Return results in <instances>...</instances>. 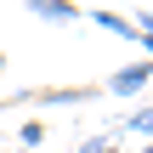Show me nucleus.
Returning <instances> with one entry per match:
<instances>
[{
	"instance_id": "nucleus-1",
	"label": "nucleus",
	"mask_w": 153,
	"mask_h": 153,
	"mask_svg": "<svg viewBox=\"0 0 153 153\" xmlns=\"http://www.w3.org/2000/svg\"><path fill=\"white\" fill-rule=\"evenodd\" d=\"M85 17H91V23H102V28H108V34H119V40H131V45H136V51H142V57H148V28H142V23H131V17H119V11H85Z\"/></svg>"
},
{
	"instance_id": "nucleus-2",
	"label": "nucleus",
	"mask_w": 153,
	"mask_h": 153,
	"mask_svg": "<svg viewBox=\"0 0 153 153\" xmlns=\"http://www.w3.org/2000/svg\"><path fill=\"white\" fill-rule=\"evenodd\" d=\"M148 79H153L148 57H136V62H125V68L108 79V91H114V97H142V91H148Z\"/></svg>"
},
{
	"instance_id": "nucleus-3",
	"label": "nucleus",
	"mask_w": 153,
	"mask_h": 153,
	"mask_svg": "<svg viewBox=\"0 0 153 153\" xmlns=\"http://www.w3.org/2000/svg\"><path fill=\"white\" fill-rule=\"evenodd\" d=\"M28 11H34V17H45V23H74V17H79V6H74V0H28Z\"/></svg>"
},
{
	"instance_id": "nucleus-4",
	"label": "nucleus",
	"mask_w": 153,
	"mask_h": 153,
	"mask_svg": "<svg viewBox=\"0 0 153 153\" xmlns=\"http://www.w3.org/2000/svg\"><path fill=\"white\" fill-rule=\"evenodd\" d=\"M148 125H153V114H148V108H131V119H125V131H136V136H148Z\"/></svg>"
},
{
	"instance_id": "nucleus-5",
	"label": "nucleus",
	"mask_w": 153,
	"mask_h": 153,
	"mask_svg": "<svg viewBox=\"0 0 153 153\" xmlns=\"http://www.w3.org/2000/svg\"><path fill=\"white\" fill-rule=\"evenodd\" d=\"M40 142H45V125L28 119V125H23V148H40Z\"/></svg>"
},
{
	"instance_id": "nucleus-6",
	"label": "nucleus",
	"mask_w": 153,
	"mask_h": 153,
	"mask_svg": "<svg viewBox=\"0 0 153 153\" xmlns=\"http://www.w3.org/2000/svg\"><path fill=\"white\" fill-rule=\"evenodd\" d=\"M79 153H119V148H114V136H91V142H85Z\"/></svg>"
},
{
	"instance_id": "nucleus-7",
	"label": "nucleus",
	"mask_w": 153,
	"mask_h": 153,
	"mask_svg": "<svg viewBox=\"0 0 153 153\" xmlns=\"http://www.w3.org/2000/svg\"><path fill=\"white\" fill-rule=\"evenodd\" d=\"M136 153H148V148H136Z\"/></svg>"
}]
</instances>
